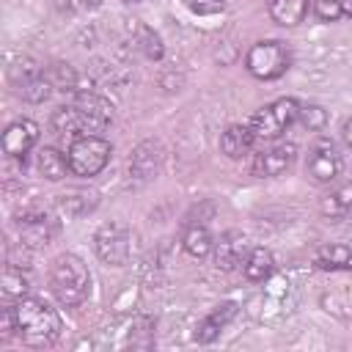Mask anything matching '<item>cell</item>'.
I'll return each instance as SVG.
<instances>
[{"label": "cell", "instance_id": "6", "mask_svg": "<svg viewBox=\"0 0 352 352\" xmlns=\"http://www.w3.org/2000/svg\"><path fill=\"white\" fill-rule=\"evenodd\" d=\"M94 250L104 264L124 267L129 261V250H132V231L126 228V223L110 220V223L99 226V231L94 234Z\"/></svg>", "mask_w": 352, "mask_h": 352}, {"label": "cell", "instance_id": "28", "mask_svg": "<svg viewBox=\"0 0 352 352\" xmlns=\"http://www.w3.org/2000/svg\"><path fill=\"white\" fill-rule=\"evenodd\" d=\"M308 132H322L327 124V110L322 104H302L300 107V118H297Z\"/></svg>", "mask_w": 352, "mask_h": 352}, {"label": "cell", "instance_id": "32", "mask_svg": "<svg viewBox=\"0 0 352 352\" xmlns=\"http://www.w3.org/2000/svg\"><path fill=\"white\" fill-rule=\"evenodd\" d=\"M184 6L198 16H212L226 8V0H184Z\"/></svg>", "mask_w": 352, "mask_h": 352}, {"label": "cell", "instance_id": "11", "mask_svg": "<svg viewBox=\"0 0 352 352\" xmlns=\"http://www.w3.org/2000/svg\"><path fill=\"white\" fill-rule=\"evenodd\" d=\"M245 256H248V236L242 231H226L214 242V267L223 272L242 267Z\"/></svg>", "mask_w": 352, "mask_h": 352}, {"label": "cell", "instance_id": "14", "mask_svg": "<svg viewBox=\"0 0 352 352\" xmlns=\"http://www.w3.org/2000/svg\"><path fill=\"white\" fill-rule=\"evenodd\" d=\"M234 316H236V302H220L214 311H209V314L198 322L192 338H195L198 344H212V341L220 336V330H223Z\"/></svg>", "mask_w": 352, "mask_h": 352}, {"label": "cell", "instance_id": "19", "mask_svg": "<svg viewBox=\"0 0 352 352\" xmlns=\"http://www.w3.org/2000/svg\"><path fill=\"white\" fill-rule=\"evenodd\" d=\"M99 204V195L94 190H69L63 195H58V209L69 217H82L88 212H94Z\"/></svg>", "mask_w": 352, "mask_h": 352}, {"label": "cell", "instance_id": "24", "mask_svg": "<svg viewBox=\"0 0 352 352\" xmlns=\"http://www.w3.org/2000/svg\"><path fill=\"white\" fill-rule=\"evenodd\" d=\"M44 77L52 82L55 91H63V94H77V72L74 66L58 60V63H50L44 69Z\"/></svg>", "mask_w": 352, "mask_h": 352}, {"label": "cell", "instance_id": "7", "mask_svg": "<svg viewBox=\"0 0 352 352\" xmlns=\"http://www.w3.org/2000/svg\"><path fill=\"white\" fill-rule=\"evenodd\" d=\"M344 168V157L338 151V146L330 138H319L314 140V146L308 148V160H305V173L314 184H330L341 176Z\"/></svg>", "mask_w": 352, "mask_h": 352}, {"label": "cell", "instance_id": "26", "mask_svg": "<svg viewBox=\"0 0 352 352\" xmlns=\"http://www.w3.org/2000/svg\"><path fill=\"white\" fill-rule=\"evenodd\" d=\"M52 91H55V88H52V82H50L44 74H38V77H33L30 82H25V85L16 88V94H19L25 102H30V104H41V102H47Z\"/></svg>", "mask_w": 352, "mask_h": 352}, {"label": "cell", "instance_id": "10", "mask_svg": "<svg viewBox=\"0 0 352 352\" xmlns=\"http://www.w3.org/2000/svg\"><path fill=\"white\" fill-rule=\"evenodd\" d=\"M36 140H38V124L30 118H16L3 132V151L11 160H25L28 151L36 146Z\"/></svg>", "mask_w": 352, "mask_h": 352}, {"label": "cell", "instance_id": "29", "mask_svg": "<svg viewBox=\"0 0 352 352\" xmlns=\"http://www.w3.org/2000/svg\"><path fill=\"white\" fill-rule=\"evenodd\" d=\"M129 346H138V349H151L154 346V322L151 319H138L132 324V333H129Z\"/></svg>", "mask_w": 352, "mask_h": 352}, {"label": "cell", "instance_id": "25", "mask_svg": "<svg viewBox=\"0 0 352 352\" xmlns=\"http://www.w3.org/2000/svg\"><path fill=\"white\" fill-rule=\"evenodd\" d=\"M28 278L22 275V270H16V267H6V272H3V300L6 302H19L22 297H28Z\"/></svg>", "mask_w": 352, "mask_h": 352}, {"label": "cell", "instance_id": "2", "mask_svg": "<svg viewBox=\"0 0 352 352\" xmlns=\"http://www.w3.org/2000/svg\"><path fill=\"white\" fill-rule=\"evenodd\" d=\"M50 286H52V294L58 297L60 305L77 308L80 302H85V297L91 292L88 264L74 253L55 256L52 267H50Z\"/></svg>", "mask_w": 352, "mask_h": 352}, {"label": "cell", "instance_id": "5", "mask_svg": "<svg viewBox=\"0 0 352 352\" xmlns=\"http://www.w3.org/2000/svg\"><path fill=\"white\" fill-rule=\"evenodd\" d=\"M289 63H292L289 47L283 41H275V38L256 41L245 55V69L256 80H278L280 74H286Z\"/></svg>", "mask_w": 352, "mask_h": 352}, {"label": "cell", "instance_id": "17", "mask_svg": "<svg viewBox=\"0 0 352 352\" xmlns=\"http://www.w3.org/2000/svg\"><path fill=\"white\" fill-rule=\"evenodd\" d=\"M316 270L324 272H338V270H352V248L349 245H322L314 256Z\"/></svg>", "mask_w": 352, "mask_h": 352}, {"label": "cell", "instance_id": "35", "mask_svg": "<svg viewBox=\"0 0 352 352\" xmlns=\"http://www.w3.org/2000/svg\"><path fill=\"white\" fill-rule=\"evenodd\" d=\"M80 3H82L85 8H99V6L104 3V0H80Z\"/></svg>", "mask_w": 352, "mask_h": 352}, {"label": "cell", "instance_id": "27", "mask_svg": "<svg viewBox=\"0 0 352 352\" xmlns=\"http://www.w3.org/2000/svg\"><path fill=\"white\" fill-rule=\"evenodd\" d=\"M138 47L143 50V55H146L148 60H160V58H162V52H165L162 38H160L151 28H146V25H140V28H138Z\"/></svg>", "mask_w": 352, "mask_h": 352}, {"label": "cell", "instance_id": "18", "mask_svg": "<svg viewBox=\"0 0 352 352\" xmlns=\"http://www.w3.org/2000/svg\"><path fill=\"white\" fill-rule=\"evenodd\" d=\"M319 212L330 220H338V217H346L352 212V182H344L338 184L336 190H330L322 201H319Z\"/></svg>", "mask_w": 352, "mask_h": 352}, {"label": "cell", "instance_id": "8", "mask_svg": "<svg viewBox=\"0 0 352 352\" xmlns=\"http://www.w3.org/2000/svg\"><path fill=\"white\" fill-rule=\"evenodd\" d=\"M294 157H297V148L292 143H275L270 148H261L253 157L250 170L258 179H275V176H283L294 165Z\"/></svg>", "mask_w": 352, "mask_h": 352}, {"label": "cell", "instance_id": "3", "mask_svg": "<svg viewBox=\"0 0 352 352\" xmlns=\"http://www.w3.org/2000/svg\"><path fill=\"white\" fill-rule=\"evenodd\" d=\"M300 102L292 99V96H280L270 104H264L261 110L253 113L250 118V129L256 135V140H278L297 118H300Z\"/></svg>", "mask_w": 352, "mask_h": 352}, {"label": "cell", "instance_id": "31", "mask_svg": "<svg viewBox=\"0 0 352 352\" xmlns=\"http://www.w3.org/2000/svg\"><path fill=\"white\" fill-rule=\"evenodd\" d=\"M314 14L319 22H338L344 16L341 0H314Z\"/></svg>", "mask_w": 352, "mask_h": 352}, {"label": "cell", "instance_id": "22", "mask_svg": "<svg viewBox=\"0 0 352 352\" xmlns=\"http://www.w3.org/2000/svg\"><path fill=\"white\" fill-rule=\"evenodd\" d=\"M272 270H275V261H272V253H270L267 248H253V250H248V256H245V261H242V272H245L248 280L261 283V280H267V278L272 275Z\"/></svg>", "mask_w": 352, "mask_h": 352}, {"label": "cell", "instance_id": "4", "mask_svg": "<svg viewBox=\"0 0 352 352\" xmlns=\"http://www.w3.org/2000/svg\"><path fill=\"white\" fill-rule=\"evenodd\" d=\"M110 154H113V146L99 138V135H80L72 140L69 146V170L74 176H82V179H91L96 173L104 170V165L110 162Z\"/></svg>", "mask_w": 352, "mask_h": 352}, {"label": "cell", "instance_id": "15", "mask_svg": "<svg viewBox=\"0 0 352 352\" xmlns=\"http://www.w3.org/2000/svg\"><path fill=\"white\" fill-rule=\"evenodd\" d=\"M256 143V135L250 126H242V124H231L226 126V132L220 135V151L228 157V160H242L250 154Z\"/></svg>", "mask_w": 352, "mask_h": 352}, {"label": "cell", "instance_id": "30", "mask_svg": "<svg viewBox=\"0 0 352 352\" xmlns=\"http://www.w3.org/2000/svg\"><path fill=\"white\" fill-rule=\"evenodd\" d=\"M38 74H44L41 66H38L36 60H30V58H22V60H16V63L11 66V85L19 88V85L30 82V80L38 77Z\"/></svg>", "mask_w": 352, "mask_h": 352}, {"label": "cell", "instance_id": "20", "mask_svg": "<svg viewBox=\"0 0 352 352\" xmlns=\"http://www.w3.org/2000/svg\"><path fill=\"white\" fill-rule=\"evenodd\" d=\"M50 129H52L55 135H69V138L85 135L82 118H80V113H77L74 104H60V107H55L52 116H50Z\"/></svg>", "mask_w": 352, "mask_h": 352}, {"label": "cell", "instance_id": "23", "mask_svg": "<svg viewBox=\"0 0 352 352\" xmlns=\"http://www.w3.org/2000/svg\"><path fill=\"white\" fill-rule=\"evenodd\" d=\"M182 248H184V253L192 256V258H206V256L214 250V239H212V234H209L206 226L195 223V226H190V228L184 231Z\"/></svg>", "mask_w": 352, "mask_h": 352}, {"label": "cell", "instance_id": "33", "mask_svg": "<svg viewBox=\"0 0 352 352\" xmlns=\"http://www.w3.org/2000/svg\"><path fill=\"white\" fill-rule=\"evenodd\" d=\"M341 138H344V143L352 148V118L344 121V126H341Z\"/></svg>", "mask_w": 352, "mask_h": 352}, {"label": "cell", "instance_id": "21", "mask_svg": "<svg viewBox=\"0 0 352 352\" xmlns=\"http://www.w3.org/2000/svg\"><path fill=\"white\" fill-rule=\"evenodd\" d=\"M36 168H38V173L47 179V182H60L63 176H66V170H69V157H63L58 148H52V146H44V148H38V154H36Z\"/></svg>", "mask_w": 352, "mask_h": 352}, {"label": "cell", "instance_id": "34", "mask_svg": "<svg viewBox=\"0 0 352 352\" xmlns=\"http://www.w3.org/2000/svg\"><path fill=\"white\" fill-rule=\"evenodd\" d=\"M341 8H344V16H352V0H341Z\"/></svg>", "mask_w": 352, "mask_h": 352}, {"label": "cell", "instance_id": "13", "mask_svg": "<svg viewBox=\"0 0 352 352\" xmlns=\"http://www.w3.org/2000/svg\"><path fill=\"white\" fill-rule=\"evenodd\" d=\"M19 226H22L19 242L28 245V248H44L55 236V223L44 212H25V214H19Z\"/></svg>", "mask_w": 352, "mask_h": 352}, {"label": "cell", "instance_id": "1", "mask_svg": "<svg viewBox=\"0 0 352 352\" xmlns=\"http://www.w3.org/2000/svg\"><path fill=\"white\" fill-rule=\"evenodd\" d=\"M14 316H16V336L30 349L52 346L60 338V316L41 297H22L14 305Z\"/></svg>", "mask_w": 352, "mask_h": 352}, {"label": "cell", "instance_id": "9", "mask_svg": "<svg viewBox=\"0 0 352 352\" xmlns=\"http://www.w3.org/2000/svg\"><path fill=\"white\" fill-rule=\"evenodd\" d=\"M72 104L77 107V113L82 118L85 135H96V132H102V129H107L113 124V107H110V102L102 99V96H96V94L82 91V94L74 96Z\"/></svg>", "mask_w": 352, "mask_h": 352}, {"label": "cell", "instance_id": "12", "mask_svg": "<svg viewBox=\"0 0 352 352\" xmlns=\"http://www.w3.org/2000/svg\"><path fill=\"white\" fill-rule=\"evenodd\" d=\"M160 168H162V146L157 140L138 143V148L132 151V160H129V176L138 182H148L160 173Z\"/></svg>", "mask_w": 352, "mask_h": 352}, {"label": "cell", "instance_id": "16", "mask_svg": "<svg viewBox=\"0 0 352 352\" xmlns=\"http://www.w3.org/2000/svg\"><path fill=\"white\" fill-rule=\"evenodd\" d=\"M308 6L311 0H270L267 3V11H270V19L280 28H294L305 19L308 14Z\"/></svg>", "mask_w": 352, "mask_h": 352}]
</instances>
